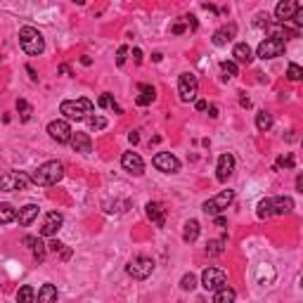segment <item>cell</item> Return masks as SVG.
I'll use <instances>...</instances> for the list:
<instances>
[{
  "label": "cell",
  "instance_id": "1",
  "mask_svg": "<svg viewBox=\"0 0 303 303\" xmlns=\"http://www.w3.org/2000/svg\"><path fill=\"white\" fill-rule=\"evenodd\" d=\"M62 178H64V164L62 161H45L43 166H38L36 171L31 173V180L38 185V187L57 185Z\"/></svg>",
  "mask_w": 303,
  "mask_h": 303
},
{
  "label": "cell",
  "instance_id": "2",
  "mask_svg": "<svg viewBox=\"0 0 303 303\" xmlns=\"http://www.w3.org/2000/svg\"><path fill=\"white\" fill-rule=\"evenodd\" d=\"M59 111L71 121H83L95 111V105H92L88 97H76V100H64L59 105Z\"/></svg>",
  "mask_w": 303,
  "mask_h": 303
},
{
  "label": "cell",
  "instance_id": "3",
  "mask_svg": "<svg viewBox=\"0 0 303 303\" xmlns=\"http://www.w3.org/2000/svg\"><path fill=\"white\" fill-rule=\"evenodd\" d=\"M19 48L27 55L36 57V55H40L45 50V38H43V33H40L38 28L24 27V28H19Z\"/></svg>",
  "mask_w": 303,
  "mask_h": 303
},
{
  "label": "cell",
  "instance_id": "4",
  "mask_svg": "<svg viewBox=\"0 0 303 303\" xmlns=\"http://www.w3.org/2000/svg\"><path fill=\"white\" fill-rule=\"evenodd\" d=\"M232 201H235V190H223V192H218L216 197L206 199L201 209H204L206 216H218V213L227 211V206H230Z\"/></svg>",
  "mask_w": 303,
  "mask_h": 303
},
{
  "label": "cell",
  "instance_id": "5",
  "mask_svg": "<svg viewBox=\"0 0 303 303\" xmlns=\"http://www.w3.org/2000/svg\"><path fill=\"white\" fill-rule=\"evenodd\" d=\"M178 95L183 102H197L199 95V79L192 74V71H185L178 79Z\"/></svg>",
  "mask_w": 303,
  "mask_h": 303
},
{
  "label": "cell",
  "instance_id": "6",
  "mask_svg": "<svg viewBox=\"0 0 303 303\" xmlns=\"http://www.w3.org/2000/svg\"><path fill=\"white\" fill-rule=\"evenodd\" d=\"M126 273H128L133 279H147V277L154 273V261H152L149 256H135V258L128 261Z\"/></svg>",
  "mask_w": 303,
  "mask_h": 303
},
{
  "label": "cell",
  "instance_id": "7",
  "mask_svg": "<svg viewBox=\"0 0 303 303\" xmlns=\"http://www.w3.org/2000/svg\"><path fill=\"white\" fill-rule=\"evenodd\" d=\"M28 183H33L31 175H27V173H22V171H7L2 178H0V190H2V192L27 190Z\"/></svg>",
  "mask_w": 303,
  "mask_h": 303
},
{
  "label": "cell",
  "instance_id": "8",
  "mask_svg": "<svg viewBox=\"0 0 303 303\" xmlns=\"http://www.w3.org/2000/svg\"><path fill=\"white\" fill-rule=\"evenodd\" d=\"M287 50V43L282 38H275V36H270V38H265L258 48H256V55L261 57V59H275V57H282Z\"/></svg>",
  "mask_w": 303,
  "mask_h": 303
},
{
  "label": "cell",
  "instance_id": "9",
  "mask_svg": "<svg viewBox=\"0 0 303 303\" xmlns=\"http://www.w3.org/2000/svg\"><path fill=\"white\" fill-rule=\"evenodd\" d=\"M227 284V275H225V270L220 268H206L204 273H201V287L206 291H218L220 287Z\"/></svg>",
  "mask_w": 303,
  "mask_h": 303
},
{
  "label": "cell",
  "instance_id": "10",
  "mask_svg": "<svg viewBox=\"0 0 303 303\" xmlns=\"http://www.w3.org/2000/svg\"><path fill=\"white\" fill-rule=\"evenodd\" d=\"M48 135L53 138L55 142H59V145H66V142H71V126H69V121L64 119H57V121H50L48 123Z\"/></svg>",
  "mask_w": 303,
  "mask_h": 303
},
{
  "label": "cell",
  "instance_id": "11",
  "mask_svg": "<svg viewBox=\"0 0 303 303\" xmlns=\"http://www.w3.org/2000/svg\"><path fill=\"white\" fill-rule=\"evenodd\" d=\"M152 164H154V168L161 173H178L180 171V161H178V157H173L171 152H159V154H154Z\"/></svg>",
  "mask_w": 303,
  "mask_h": 303
},
{
  "label": "cell",
  "instance_id": "12",
  "mask_svg": "<svg viewBox=\"0 0 303 303\" xmlns=\"http://www.w3.org/2000/svg\"><path fill=\"white\" fill-rule=\"evenodd\" d=\"M121 166H123V171L131 173V175H142L145 173V161H142V157L138 152H126L121 157Z\"/></svg>",
  "mask_w": 303,
  "mask_h": 303
},
{
  "label": "cell",
  "instance_id": "13",
  "mask_svg": "<svg viewBox=\"0 0 303 303\" xmlns=\"http://www.w3.org/2000/svg\"><path fill=\"white\" fill-rule=\"evenodd\" d=\"M235 173V157L227 152V154H220L218 157V166H216V178L218 183H227Z\"/></svg>",
  "mask_w": 303,
  "mask_h": 303
},
{
  "label": "cell",
  "instance_id": "14",
  "mask_svg": "<svg viewBox=\"0 0 303 303\" xmlns=\"http://www.w3.org/2000/svg\"><path fill=\"white\" fill-rule=\"evenodd\" d=\"M64 223V216L59 211H50L43 220V227H40V237H55L59 232V227Z\"/></svg>",
  "mask_w": 303,
  "mask_h": 303
},
{
  "label": "cell",
  "instance_id": "15",
  "mask_svg": "<svg viewBox=\"0 0 303 303\" xmlns=\"http://www.w3.org/2000/svg\"><path fill=\"white\" fill-rule=\"evenodd\" d=\"M296 10H299V0H279L275 7V19L284 24L296 14Z\"/></svg>",
  "mask_w": 303,
  "mask_h": 303
},
{
  "label": "cell",
  "instance_id": "16",
  "mask_svg": "<svg viewBox=\"0 0 303 303\" xmlns=\"http://www.w3.org/2000/svg\"><path fill=\"white\" fill-rule=\"evenodd\" d=\"M145 213L157 227H164V225H166V209H164L159 201H149L145 206Z\"/></svg>",
  "mask_w": 303,
  "mask_h": 303
},
{
  "label": "cell",
  "instance_id": "17",
  "mask_svg": "<svg viewBox=\"0 0 303 303\" xmlns=\"http://www.w3.org/2000/svg\"><path fill=\"white\" fill-rule=\"evenodd\" d=\"M273 216H289L294 211V199L291 197H270Z\"/></svg>",
  "mask_w": 303,
  "mask_h": 303
},
{
  "label": "cell",
  "instance_id": "18",
  "mask_svg": "<svg viewBox=\"0 0 303 303\" xmlns=\"http://www.w3.org/2000/svg\"><path fill=\"white\" fill-rule=\"evenodd\" d=\"M38 213H40V209L36 204H27V206H22L19 213H17V223L22 225V227H28V225L38 218Z\"/></svg>",
  "mask_w": 303,
  "mask_h": 303
},
{
  "label": "cell",
  "instance_id": "19",
  "mask_svg": "<svg viewBox=\"0 0 303 303\" xmlns=\"http://www.w3.org/2000/svg\"><path fill=\"white\" fill-rule=\"evenodd\" d=\"M71 147L74 152H81V154H90L92 152V140L88 133H74L71 135Z\"/></svg>",
  "mask_w": 303,
  "mask_h": 303
},
{
  "label": "cell",
  "instance_id": "20",
  "mask_svg": "<svg viewBox=\"0 0 303 303\" xmlns=\"http://www.w3.org/2000/svg\"><path fill=\"white\" fill-rule=\"evenodd\" d=\"M24 244L31 249L33 258H36L38 263H43V261H45V253H48L50 249H48V244H43V239H38V237H24Z\"/></svg>",
  "mask_w": 303,
  "mask_h": 303
},
{
  "label": "cell",
  "instance_id": "21",
  "mask_svg": "<svg viewBox=\"0 0 303 303\" xmlns=\"http://www.w3.org/2000/svg\"><path fill=\"white\" fill-rule=\"evenodd\" d=\"M235 33H237V27H235V24H227V27L218 28V31L213 33V45L223 48V45H227L230 40L235 38Z\"/></svg>",
  "mask_w": 303,
  "mask_h": 303
},
{
  "label": "cell",
  "instance_id": "22",
  "mask_svg": "<svg viewBox=\"0 0 303 303\" xmlns=\"http://www.w3.org/2000/svg\"><path fill=\"white\" fill-rule=\"evenodd\" d=\"M154 100H157V90H154V85H149V83H140L138 105H140V107H147V105H152Z\"/></svg>",
  "mask_w": 303,
  "mask_h": 303
},
{
  "label": "cell",
  "instance_id": "23",
  "mask_svg": "<svg viewBox=\"0 0 303 303\" xmlns=\"http://www.w3.org/2000/svg\"><path fill=\"white\" fill-rule=\"evenodd\" d=\"M232 57H235L237 64H249L251 62V48L247 45V43H237V45L232 48Z\"/></svg>",
  "mask_w": 303,
  "mask_h": 303
},
{
  "label": "cell",
  "instance_id": "24",
  "mask_svg": "<svg viewBox=\"0 0 303 303\" xmlns=\"http://www.w3.org/2000/svg\"><path fill=\"white\" fill-rule=\"evenodd\" d=\"M199 232H201V227H199L197 220H187V223H185V230H183V239L187 244H192V242H197Z\"/></svg>",
  "mask_w": 303,
  "mask_h": 303
},
{
  "label": "cell",
  "instance_id": "25",
  "mask_svg": "<svg viewBox=\"0 0 303 303\" xmlns=\"http://www.w3.org/2000/svg\"><path fill=\"white\" fill-rule=\"evenodd\" d=\"M256 128H258V131L261 133H268L270 131V128H273V114H270V111H258V114H256Z\"/></svg>",
  "mask_w": 303,
  "mask_h": 303
},
{
  "label": "cell",
  "instance_id": "26",
  "mask_svg": "<svg viewBox=\"0 0 303 303\" xmlns=\"http://www.w3.org/2000/svg\"><path fill=\"white\" fill-rule=\"evenodd\" d=\"M38 301L40 303L57 301V287H55V284H43V287L38 289Z\"/></svg>",
  "mask_w": 303,
  "mask_h": 303
},
{
  "label": "cell",
  "instance_id": "27",
  "mask_svg": "<svg viewBox=\"0 0 303 303\" xmlns=\"http://www.w3.org/2000/svg\"><path fill=\"white\" fill-rule=\"evenodd\" d=\"M235 299H237V294L230 289L227 284H225V287H220L218 291H213V301H216V303H230V301H235Z\"/></svg>",
  "mask_w": 303,
  "mask_h": 303
},
{
  "label": "cell",
  "instance_id": "28",
  "mask_svg": "<svg viewBox=\"0 0 303 303\" xmlns=\"http://www.w3.org/2000/svg\"><path fill=\"white\" fill-rule=\"evenodd\" d=\"M17 301H19V303H33V301H38V294L33 291V287L24 284L22 289L17 291Z\"/></svg>",
  "mask_w": 303,
  "mask_h": 303
},
{
  "label": "cell",
  "instance_id": "29",
  "mask_svg": "<svg viewBox=\"0 0 303 303\" xmlns=\"http://www.w3.org/2000/svg\"><path fill=\"white\" fill-rule=\"evenodd\" d=\"M225 244H227V237L211 239V242L206 244V253H209V256H220V253L225 251Z\"/></svg>",
  "mask_w": 303,
  "mask_h": 303
},
{
  "label": "cell",
  "instance_id": "30",
  "mask_svg": "<svg viewBox=\"0 0 303 303\" xmlns=\"http://www.w3.org/2000/svg\"><path fill=\"white\" fill-rule=\"evenodd\" d=\"M17 213L19 211H14L10 204H0V223L7 225V223H12V220H17Z\"/></svg>",
  "mask_w": 303,
  "mask_h": 303
},
{
  "label": "cell",
  "instance_id": "31",
  "mask_svg": "<svg viewBox=\"0 0 303 303\" xmlns=\"http://www.w3.org/2000/svg\"><path fill=\"white\" fill-rule=\"evenodd\" d=\"M97 107H102V109L111 107L116 114H121V107L114 102V95H109V92H105V95H100V97H97Z\"/></svg>",
  "mask_w": 303,
  "mask_h": 303
},
{
  "label": "cell",
  "instance_id": "32",
  "mask_svg": "<svg viewBox=\"0 0 303 303\" xmlns=\"http://www.w3.org/2000/svg\"><path fill=\"white\" fill-rule=\"evenodd\" d=\"M256 216H258V218H270V216H273V209H270V197H268V199H261V201H258Z\"/></svg>",
  "mask_w": 303,
  "mask_h": 303
},
{
  "label": "cell",
  "instance_id": "33",
  "mask_svg": "<svg viewBox=\"0 0 303 303\" xmlns=\"http://www.w3.org/2000/svg\"><path fill=\"white\" fill-rule=\"evenodd\" d=\"M287 79L289 81H303V66L301 64H289V69H287Z\"/></svg>",
  "mask_w": 303,
  "mask_h": 303
},
{
  "label": "cell",
  "instance_id": "34",
  "mask_svg": "<svg viewBox=\"0 0 303 303\" xmlns=\"http://www.w3.org/2000/svg\"><path fill=\"white\" fill-rule=\"evenodd\" d=\"M291 166H294V154L291 152H284L275 164V168H291Z\"/></svg>",
  "mask_w": 303,
  "mask_h": 303
},
{
  "label": "cell",
  "instance_id": "35",
  "mask_svg": "<svg viewBox=\"0 0 303 303\" xmlns=\"http://www.w3.org/2000/svg\"><path fill=\"white\" fill-rule=\"evenodd\" d=\"M17 111L22 114V121L31 119V105H28L27 100H17Z\"/></svg>",
  "mask_w": 303,
  "mask_h": 303
},
{
  "label": "cell",
  "instance_id": "36",
  "mask_svg": "<svg viewBox=\"0 0 303 303\" xmlns=\"http://www.w3.org/2000/svg\"><path fill=\"white\" fill-rule=\"evenodd\" d=\"M197 287V277L192 275V273H187V275L180 279V289H185V291H192Z\"/></svg>",
  "mask_w": 303,
  "mask_h": 303
},
{
  "label": "cell",
  "instance_id": "37",
  "mask_svg": "<svg viewBox=\"0 0 303 303\" xmlns=\"http://www.w3.org/2000/svg\"><path fill=\"white\" fill-rule=\"evenodd\" d=\"M88 123H90L92 131H105L107 128V119H102V116H88Z\"/></svg>",
  "mask_w": 303,
  "mask_h": 303
},
{
  "label": "cell",
  "instance_id": "38",
  "mask_svg": "<svg viewBox=\"0 0 303 303\" xmlns=\"http://www.w3.org/2000/svg\"><path fill=\"white\" fill-rule=\"evenodd\" d=\"M220 69H223V74L227 79H235L237 76V64L235 62H220Z\"/></svg>",
  "mask_w": 303,
  "mask_h": 303
},
{
  "label": "cell",
  "instance_id": "39",
  "mask_svg": "<svg viewBox=\"0 0 303 303\" xmlns=\"http://www.w3.org/2000/svg\"><path fill=\"white\" fill-rule=\"evenodd\" d=\"M126 57H128V48H126V45H121L119 53H116V64L123 66V64H126Z\"/></svg>",
  "mask_w": 303,
  "mask_h": 303
},
{
  "label": "cell",
  "instance_id": "40",
  "mask_svg": "<svg viewBox=\"0 0 303 303\" xmlns=\"http://www.w3.org/2000/svg\"><path fill=\"white\" fill-rule=\"evenodd\" d=\"M253 24H256V27L261 28V27H270V17H268V14H256V22H253Z\"/></svg>",
  "mask_w": 303,
  "mask_h": 303
},
{
  "label": "cell",
  "instance_id": "41",
  "mask_svg": "<svg viewBox=\"0 0 303 303\" xmlns=\"http://www.w3.org/2000/svg\"><path fill=\"white\" fill-rule=\"evenodd\" d=\"M291 22L296 24L299 28H303V5H299V10H296V14L291 17Z\"/></svg>",
  "mask_w": 303,
  "mask_h": 303
},
{
  "label": "cell",
  "instance_id": "42",
  "mask_svg": "<svg viewBox=\"0 0 303 303\" xmlns=\"http://www.w3.org/2000/svg\"><path fill=\"white\" fill-rule=\"evenodd\" d=\"M48 249L53 251V253H57V251H64V244H62L59 239H53V242L48 244Z\"/></svg>",
  "mask_w": 303,
  "mask_h": 303
},
{
  "label": "cell",
  "instance_id": "43",
  "mask_svg": "<svg viewBox=\"0 0 303 303\" xmlns=\"http://www.w3.org/2000/svg\"><path fill=\"white\" fill-rule=\"evenodd\" d=\"M173 33H175V36H180V33H183L185 31V24H180V22H178V24H173V28H171Z\"/></svg>",
  "mask_w": 303,
  "mask_h": 303
},
{
  "label": "cell",
  "instance_id": "44",
  "mask_svg": "<svg viewBox=\"0 0 303 303\" xmlns=\"http://www.w3.org/2000/svg\"><path fill=\"white\" fill-rule=\"evenodd\" d=\"M133 57H135V64H142V53H140V48L133 50Z\"/></svg>",
  "mask_w": 303,
  "mask_h": 303
},
{
  "label": "cell",
  "instance_id": "45",
  "mask_svg": "<svg viewBox=\"0 0 303 303\" xmlns=\"http://www.w3.org/2000/svg\"><path fill=\"white\" fill-rule=\"evenodd\" d=\"M194 107H197V111H206V109H209V105H206L204 100H197V102H194Z\"/></svg>",
  "mask_w": 303,
  "mask_h": 303
},
{
  "label": "cell",
  "instance_id": "46",
  "mask_svg": "<svg viewBox=\"0 0 303 303\" xmlns=\"http://www.w3.org/2000/svg\"><path fill=\"white\" fill-rule=\"evenodd\" d=\"M128 140H131L133 145H138V142H140V133H138V131H133L131 135H128Z\"/></svg>",
  "mask_w": 303,
  "mask_h": 303
},
{
  "label": "cell",
  "instance_id": "47",
  "mask_svg": "<svg viewBox=\"0 0 303 303\" xmlns=\"http://www.w3.org/2000/svg\"><path fill=\"white\" fill-rule=\"evenodd\" d=\"M239 105H242V107H247V109L251 107V100L247 97V95H244V92H242V97H239Z\"/></svg>",
  "mask_w": 303,
  "mask_h": 303
},
{
  "label": "cell",
  "instance_id": "48",
  "mask_svg": "<svg viewBox=\"0 0 303 303\" xmlns=\"http://www.w3.org/2000/svg\"><path fill=\"white\" fill-rule=\"evenodd\" d=\"M185 22H187V24H190L192 28H197V27H199V24H197V19H194L192 14H190V17H185Z\"/></svg>",
  "mask_w": 303,
  "mask_h": 303
},
{
  "label": "cell",
  "instance_id": "49",
  "mask_svg": "<svg viewBox=\"0 0 303 303\" xmlns=\"http://www.w3.org/2000/svg\"><path fill=\"white\" fill-rule=\"evenodd\" d=\"M209 116H211V119H218V107H209Z\"/></svg>",
  "mask_w": 303,
  "mask_h": 303
},
{
  "label": "cell",
  "instance_id": "50",
  "mask_svg": "<svg viewBox=\"0 0 303 303\" xmlns=\"http://www.w3.org/2000/svg\"><path fill=\"white\" fill-rule=\"evenodd\" d=\"M296 190H299V192L303 194V173L299 175V178H296Z\"/></svg>",
  "mask_w": 303,
  "mask_h": 303
},
{
  "label": "cell",
  "instance_id": "51",
  "mask_svg": "<svg viewBox=\"0 0 303 303\" xmlns=\"http://www.w3.org/2000/svg\"><path fill=\"white\" fill-rule=\"evenodd\" d=\"M59 74H64V76H71V69H69L66 64H62V66H59Z\"/></svg>",
  "mask_w": 303,
  "mask_h": 303
},
{
  "label": "cell",
  "instance_id": "52",
  "mask_svg": "<svg viewBox=\"0 0 303 303\" xmlns=\"http://www.w3.org/2000/svg\"><path fill=\"white\" fill-rule=\"evenodd\" d=\"M216 225H218V227H225V218H223V216H220V213L216 216Z\"/></svg>",
  "mask_w": 303,
  "mask_h": 303
},
{
  "label": "cell",
  "instance_id": "53",
  "mask_svg": "<svg viewBox=\"0 0 303 303\" xmlns=\"http://www.w3.org/2000/svg\"><path fill=\"white\" fill-rule=\"evenodd\" d=\"M81 64H85V66H90V64H92V59H90V57H81Z\"/></svg>",
  "mask_w": 303,
  "mask_h": 303
},
{
  "label": "cell",
  "instance_id": "54",
  "mask_svg": "<svg viewBox=\"0 0 303 303\" xmlns=\"http://www.w3.org/2000/svg\"><path fill=\"white\" fill-rule=\"evenodd\" d=\"M152 59H154V62H161V59H164V55H161V53H154V55H152Z\"/></svg>",
  "mask_w": 303,
  "mask_h": 303
},
{
  "label": "cell",
  "instance_id": "55",
  "mask_svg": "<svg viewBox=\"0 0 303 303\" xmlns=\"http://www.w3.org/2000/svg\"><path fill=\"white\" fill-rule=\"evenodd\" d=\"M74 2H76V5H83V2H85V0H74Z\"/></svg>",
  "mask_w": 303,
  "mask_h": 303
},
{
  "label": "cell",
  "instance_id": "56",
  "mask_svg": "<svg viewBox=\"0 0 303 303\" xmlns=\"http://www.w3.org/2000/svg\"><path fill=\"white\" fill-rule=\"evenodd\" d=\"M301 289H303V277H301Z\"/></svg>",
  "mask_w": 303,
  "mask_h": 303
}]
</instances>
